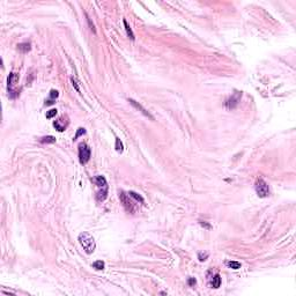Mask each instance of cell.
I'll use <instances>...</instances> for the list:
<instances>
[{
    "instance_id": "obj_1",
    "label": "cell",
    "mask_w": 296,
    "mask_h": 296,
    "mask_svg": "<svg viewBox=\"0 0 296 296\" xmlns=\"http://www.w3.org/2000/svg\"><path fill=\"white\" fill-rule=\"evenodd\" d=\"M78 241H79L81 246L83 248V250L86 251V253L92 255V253L95 251L96 244H95L94 237H93L90 234H88V232H86V231L81 232L80 235H79V237H78Z\"/></svg>"
},
{
    "instance_id": "obj_2",
    "label": "cell",
    "mask_w": 296,
    "mask_h": 296,
    "mask_svg": "<svg viewBox=\"0 0 296 296\" xmlns=\"http://www.w3.org/2000/svg\"><path fill=\"white\" fill-rule=\"evenodd\" d=\"M94 183L97 185V188H100L97 192V199L100 201H103L107 198V193H108V184H107V179L103 176H96L94 178Z\"/></svg>"
},
{
    "instance_id": "obj_3",
    "label": "cell",
    "mask_w": 296,
    "mask_h": 296,
    "mask_svg": "<svg viewBox=\"0 0 296 296\" xmlns=\"http://www.w3.org/2000/svg\"><path fill=\"white\" fill-rule=\"evenodd\" d=\"M255 188L258 194V197L260 198H266L269 196V184L263 179V178H258L255 183Z\"/></svg>"
},
{
    "instance_id": "obj_4",
    "label": "cell",
    "mask_w": 296,
    "mask_h": 296,
    "mask_svg": "<svg viewBox=\"0 0 296 296\" xmlns=\"http://www.w3.org/2000/svg\"><path fill=\"white\" fill-rule=\"evenodd\" d=\"M90 148L87 144L84 142H81L79 145V161H80L81 164H86L87 162L89 161L90 159Z\"/></svg>"
},
{
    "instance_id": "obj_5",
    "label": "cell",
    "mask_w": 296,
    "mask_h": 296,
    "mask_svg": "<svg viewBox=\"0 0 296 296\" xmlns=\"http://www.w3.org/2000/svg\"><path fill=\"white\" fill-rule=\"evenodd\" d=\"M17 81V75L15 73H11L8 75V79H7V83H8V95L11 98H15L16 96H19L20 93L17 90L14 89V84L16 83Z\"/></svg>"
},
{
    "instance_id": "obj_6",
    "label": "cell",
    "mask_w": 296,
    "mask_h": 296,
    "mask_svg": "<svg viewBox=\"0 0 296 296\" xmlns=\"http://www.w3.org/2000/svg\"><path fill=\"white\" fill-rule=\"evenodd\" d=\"M119 199H121V201L123 202L124 208H125L127 212H130V213H133V212H134V205H133V201H132V200H130L129 193L126 194L124 191H121V192H119Z\"/></svg>"
},
{
    "instance_id": "obj_7",
    "label": "cell",
    "mask_w": 296,
    "mask_h": 296,
    "mask_svg": "<svg viewBox=\"0 0 296 296\" xmlns=\"http://www.w3.org/2000/svg\"><path fill=\"white\" fill-rule=\"evenodd\" d=\"M241 97H242V93H240V92H235L234 95L231 96V97H229L228 100H227V102H226V107L228 109H235L237 105H238V103H240V101H241Z\"/></svg>"
},
{
    "instance_id": "obj_8",
    "label": "cell",
    "mask_w": 296,
    "mask_h": 296,
    "mask_svg": "<svg viewBox=\"0 0 296 296\" xmlns=\"http://www.w3.org/2000/svg\"><path fill=\"white\" fill-rule=\"evenodd\" d=\"M127 101L130 102V104H131V105H132L133 108L136 109V110H139V111H140V112H141L142 115H145L146 117H148V118H150L152 121H154V119H155V118H154V116H152L149 111H147V110H146V109L144 108V107H142V105H141L140 103H138V102H136V101H134L133 98H127Z\"/></svg>"
},
{
    "instance_id": "obj_9",
    "label": "cell",
    "mask_w": 296,
    "mask_h": 296,
    "mask_svg": "<svg viewBox=\"0 0 296 296\" xmlns=\"http://www.w3.org/2000/svg\"><path fill=\"white\" fill-rule=\"evenodd\" d=\"M67 125H68V121H64V118H59L58 121H56L53 123V126L56 127V130L59 131V132H64L66 130Z\"/></svg>"
},
{
    "instance_id": "obj_10",
    "label": "cell",
    "mask_w": 296,
    "mask_h": 296,
    "mask_svg": "<svg viewBox=\"0 0 296 296\" xmlns=\"http://www.w3.org/2000/svg\"><path fill=\"white\" fill-rule=\"evenodd\" d=\"M209 284H211V287L212 288H215L217 289L220 286H221V277H220V274H214L213 277H211L209 278Z\"/></svg>"
},
{
    "instance_id": "obj_11",
    "label": "cell",
    "mask_w": 296,
    "mask_h": 296,
    "mask_svg": "<svg viewBox=\"0 0 296 296\" xmlns=\"http://www.w3.org/2000/svg\"><path fill=\"white\" fill-rule=\"evenodd\" d=\"M17 50L21 51L22 53H27L31 50V45L30 43H20L17 44Z\"/></svg>"
},
{
    "instance_id": "obj_12",
    "label": "cell",
    "mask_w": 296,
    "mask_h": 296,
    "mask_svg": "<svg viewBox=\"0 0 296 296\" xmlns=\"http://www.w3.org/2000/svg\"><path fill=\"white\" fill-rule=\"evenodd\" d=\"M123 23H124V26H125V29H126V32H127V36L131 38L132 40H134V34H133V31H132V29H131V27L129 26V23H127V21L124 19L123 20Z\"/></svg>"
},
{
    "instance_id": "obj_13",
    "label": "cell",
    "mask_w": 296,
    "mask_h": 296,
    "mask_svg": "<svg viewBox=\"0 0 296 296\" xmlns=\"http://www.w3.org/2000/svg\"><path fill=\"white\" fill-rule=\"evenodd\" d=\"M58 95H59L58 94V92H57V90H54V89H52V90L50 92V100H49V101H46V103H45V104H46V105L53 104L54 103L53 101L57 98V97H58Z\"/></svg>"
},
{
    "instance_id": "obj_14",
    "label": "cell",
    "mask_w": 296,
    "mask_h": 296,
    "mask_svg": "<svg viewBox=\"0 0 296 296\" xmlns=\"http://www.w3.org/2000/svg\"><path fill=\"white\" fill-rule=\"evenodd\" d=\"M40 141L42 144H54L56 142V138L52 136V135H46V136H43Z\"/></svg>"
},
{
    "instance_id": "obj_15",
    "label": "cell",
    "mask_w": 296,
    "mask_h": 296,
    "mask_svg": "<svg viewBox=\"0 0 296 296\" xmlns=\"http://www.w3.org/2000/svg\"><path fill=\"white\" fill-rule=\"evenodd\" d=\"M129 196H130V197H132V198H134L138 202L140 201L141 204H142V202L145 201V200H144V198H142L140 194H138L136 192H134V191H130V192H129Z\"/></svg>"
},
{
    "instance_id": "obj_16",
    "label": "cell",
    "mask_w": 296,
    "mask_h": 296,
    "mask_svg": "<svg viewBox=\"0 0 296 296\" xmlns=\"http://www.w3.org/2000/svg\"><path fill=\"white\" fill-rule=\"evenodd\" d=\"M226 265L228 266L229 269H241V263H238V261H227Z\"/></svg>"
},
{
    "instance_id": "obj_17",
    "label": "cell",
    "mask_w": 296,
    "mask_h": 296,
    "mask_svg": "<svg viewBox=\"0 0 296 296\" xmlns=\"http://www.w3.org/2000/svg\"><path fill=\"white\" fill-rule=\"evenodd\" d=\"M104 261H102V260H97V261H95L93 263V267L95 269H97V271H102V269H104Z\"/></svg>"
},
{
    "instance_id": "obj_18",
    "label": "cell",
    "mask_w": 296,
    "mask_h": 296,
    "mask_svg": "<svg viewBox=\"0 0 296 296\" xmlns=\"http://www.w3.org/2000/svg\"><path fill=\"white\" fill-rule=\"evenodd\" d=\"M116 150L118 152V153H121L123 152V149H124V147H123V144H121V139H118V138H116Z\"/></svg>"
},
{
    "instance_id": "obj_19",
    "label": "cell",
    "mask_w": 296,
    "mask_h": 296,
    "mask_svg": "<svg viewBox=\"0 0 296 296\" xmlns=\"http://www.w3.org/2000/svg\"><path fill=\"white\" fill-rule=\"evenodd\" d=\"M208 258V252H199L198 253V259L200 261H205Z\"/></svg>"
},
{
    "instance_id": "obj_20",
    "label": "cell",
    "mask_w": 296,
    "mask_h": 296,
    "mask_svg": "<svg viewBox=\"0 0 296 296\" xmlns=\"http://www.w3.org/2000/svg\"><path fill=\"white\" fill-rule=\"evenodd\" d=\"M57 115V109H51V110H49L48 112H46V118H52Z\"/></svg>"
},
{
    "instance_id": "obj_21",
    "label": "cell",
    "mask_w": 296,
    "mask_h": 296,
    "mask_svg": "<svg viewBox=\"0 0 296 296\" xmlns=\"http://www.w3.org/2000/svg\"><path fill=\"white\" fill-rule=\"evenodd\" d=\"M86 133V131H84V129H82V127H80L79 130H78V132H77V134H75V136H74V140H77L80 135H82V134H84Z\"/></svg>"
},
{
    "instance_id": "obj_22",
    "label": "cell",
    "mask_w": 296,
    "mask_h": 296,
    "mask_svg": "<svg viewBox=\"0 0 296 296\" xmlns=\"http://www.w3.org/2000/svg\"><path fill=\"white\" fill-rule=\"evenodd\" d=\"M197 283V280L194 279V278H188V284L190 287H194V284Z\"/></svg>"
},
{
    "instance_id": "obj_23",
    "label": "cell",
    "mask_w": 296,
    "mask_h": 296,
    "mask_svg": "<svg viewBox=\"0 0 296 296\" xmlns=\"http://www.w3.org/2000/svg\"><path fill=\"white\" fill-rule=\"evenodd\" d=\"M199 223L201 225L202 227H205V228H207V229H211V226L207 223V222H205V221H199Z\"/></svg>"
},
{
    "instance_id": "obj_24",
    "label": "cell",
    "mask_w": 296,
    "mask_h": 296,
    "mask_svg": "<svg viewBox=\"0 0 296 296\" xmlns=\"http://www.w3.org/2000/svg\"><path fill=\"white\" fill-rule=\"evenodd\" d=\"M72 80V82H73V87H75V89H77V92H80V89H79V86H78V83H77V81L74 80L73 78L71 79Z\"/></svg>"
}]
</instances>
